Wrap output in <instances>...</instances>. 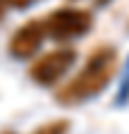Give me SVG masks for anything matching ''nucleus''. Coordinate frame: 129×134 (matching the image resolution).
<instances>
[{"label": "nucleus", "mask_w": 129, "mask_h": 134, "mask_svg": "<svg viewBox=\"0 0 129 134\" xmlns=\"http://www.w3.org/2000/svg\"><path fill=\"white\" fill-rule=\"evenodd\" d=\"M96 5H98V7H105V5H110V0H96Z\"/></svg>", "instance_id": "nucleus-6"}, {"label": "nucleus", "mask_w": 129, "mask_h": 134, "mask_svg": "<svg viewBox=\"0 0 129 134\" xmlns=\"http://www.w3.org/2000/svg\"><path fill=\"white\" fill-rule=\"evenodd\" d=\"M117 67H120V50L115 46L110 43L96 46L86 55L81 70L74 72L64 84H60L55 89V103L72 108L96 98L112 84Z\"/></svg>", "instance_id": "nucleus-1"}, {"label": "nucleus", "mask_w": 129, "mask_h": 134, "mask_svg": "<svg viewBox=\"0 0 129 134\" xmlns=\"http://www.w3.org/2000/svg\"><path fill=\"white\" fill-rule=\"evenodd\" d=\"M5 10H7V7H5V3H3V0H0V19H3V14H5Z\"/></svg>", "instance_id": "nucleus-7"}, {"label": "nucleus", "mask_w": 129, "mask_h": 134, "mask_svg": "<svg viewBox=\"0 0 129 134\" xmlns=\"http://www.w3.org/2000/svg\"><path fill=\"white\" fill-rule=\"evenodd\" d=\"M79 60V50L74 46H55L45 53L36 55L29 62L26 74L41 89H57L69 79V72Z\"/></svg>", "instance_id": "nucleus-2"}, {"label": "nucleus", "mask_w": 129, "mask_h": 134, "mask_svg": "<svg viewBox=\"0 0 129 134\" xmlns=\"http://www.w3.org/2000/svg\"><path fill=\"white\" fill-rule=\"evenodd\" d=\"M43 24L48 41H55L57 46H69L93 29V12L77 5H62L48 12L43 17Z\"/></svg>", "instance_id": "nucleus-3"}, {"label": "nucleus", "mask_w": 129, "mask_h": 134, "mask_svg": "<svg viewBox=\"0 0 129 134\" xmlns=\"http://www.w3.org/2000/svg\"><path fill=\"white\" fill-rule=\"evenodd\" d=\"M45 41H48V36H45L43 17H31V19L22 22L14 29V34L10 36V43H7V53L14 60H34Z\"/></svg>", "instance_id": "nucleus-4"}, {"label": "nucleus", "mask_w": 129, "mask_h": 134, "mask_svg": "<svg viewBox=\"0 0 129 134\" xmlns=\"http://www.w3.org/2000/svg\"><path fill=\"white\" fill-rule=\"evenodd\" d=\"M0 134H17V132H0Z\"/></svg>", "instance_id": "nucleus-8"}, {"label": "nucleus", "mask_w": 129, "mask_h": 134, "mask_svg": "<svg viewBox=\"0 0 129 134\" xmlns=\"http://www.w3.org/2000/svg\"><path fill=\"white\" fill-rule=\"evenodd\" d=\"M69 127H72V122L67 117H55V120H48V122L38 125L31 134H67Z\"/></svg>", "instance_id": "nucleus-5"}]
</instances>
